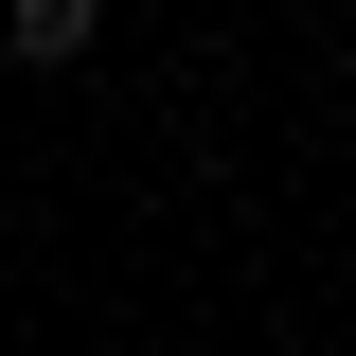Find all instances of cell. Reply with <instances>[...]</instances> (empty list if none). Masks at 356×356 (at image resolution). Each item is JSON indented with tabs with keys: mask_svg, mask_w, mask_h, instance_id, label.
<instances>
[{
	"mask_svg": "<svg viewBox=\"0 0 356 356\" xmlns=\"http://www.w3.org/2000/svg\"><path fill=\"white\" fill-rule=\"evenodd\" d=\"M0 36H18V54H36V72H54V54H89V36H107V18H89V0H0Z\"/></svg>",
	"mask_w": 356,
	"mask_h": 356,
	"instance_id": "1",
	"label": "cell"
}]
</instances>
